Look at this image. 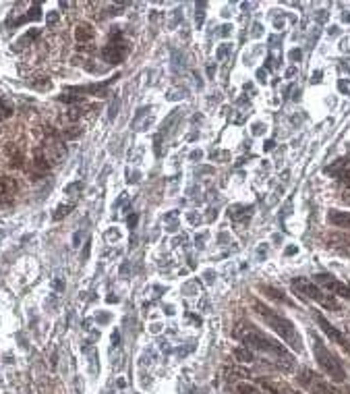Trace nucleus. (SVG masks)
<instances>
[{
	"label": "nucleus",
	"mask_w": 350,
	"mask_h": 394,
	"mask_svg": "<svg viewBox=\"0 0 350 394\" xmlns=\"http://www.w3.org/2000/svg\"><path fill=\"white\" fill-rule=\"evenodd\" d=\"M241 328L243 330H236V336L241 338L249 349L265 353V355L276 359V363H280V365H284V367H292L294 365L292 353H290L284 345H280L276 338H272L269 334H265V332L257 330L253 326H241Z\"/></svg>",
	"instance_id": "1"
},
{
	"label": "nucleus",
	"mask_w": 350,
	"mask_h": 394,
	"mask_svg": "<svg viewBox=\"0 0 350 394\" xmlns=\"http://www.w3.org/2000/svg\"><path fill=\"white\" fill-rule=\"evenodd\" d=\"M255 311H257V316L265 322V326L272 328L290 349H294L296 353H303V338H301V334H298V330L292 322L286 320L284 316H280L278 311L269 309L267 305H263V303H255Z\"/></svg>",
	"instance_id": "2"
},
{
	"label": "nucleus",
	"mask_w": 350,
	"mask_h": 394,
	"mask_svg": "<svg viewBox=\"0 0 350 394\" xmlns=\"http://www.w3.org/2000/svg\"><path fill=\"white\" fill-rule=\"evenodd\" d=\"M313 353H315L317 365L321 367V371L325 373L327 378H332L334 382H344L346 371L342 367V363H340V359L317 336H313Z\"/></svg>",
	"instance_id": "3"
},
{
	"label": "nucleus",
	"mask_w": 350,
	"mask_h": 394,
	"mask_svg": "<svg viewBox=\"0 0 350 394\" xmlns=\"http://www.w3.org/2000/svg\"><path fill=\"white\" fill-rule=\"evenodd\" d=\"M292 288H294V292H296L298 297L317 301L319 305L325 307V309H332V311H338V309H340L338 301H336L332 295H325V292L319 288L315 282L307 280V278H292Z\"/></svg>",
	"instance_id": "4"
},
{
	"label": "nucleus",
	"mask_w": 350,
	"mask_h": 394,
	"mask_svg": "<svg viewBox=\"0 0 350 394\" xmlns=\"http://www.w3.org/2000/svg\"><path fill=\"white\" fill-rule=\"evenodd\" d=\"M298 382H301L311 394H338L323 378H319L311 369H301V373H298Z\"/></svg>",
	"instance_id": "5"
},
{
	"label": "nucleus",
	"mask_w": 350,
	"mask_h": 394,
	"mask_svg": "<svg viewBox=\"0 0 350 394\" xmlns=\"http://www.w3.org/2000/svg\"><path fill=\"white\" fill-rule=\"evenodd\" d=\"M313 278H315V285H321L325 290L334 292V295L344 297V299H350V288H348V285L336 280L332 274H317V276H313Z\"/></svg>",
	"instance_id": "6"
},
{
	"label": "nucleus",
	"mask_w": 350,
	"mask_h": 394,
	"mask_svg": "<svg viewBox=\"0 0 350 394\" xmlns=\"http://www.w3.org/2000/svg\"><path fill=\"white\" fill-rule=\"evenodd\" d=\"M315 320H317V324L321 326V330H323L325 334L329 336V340H334L338 347H342V349H344V353H350V340H348V338L342 334V332H340L338 328H334L332 324H329V322H327V320L321 316V313H317V316H315Z\"/></svg>",
	"instance_id": "7"
},
{
	"label": "nucleus",
	"mask_w": 350,
	"mask_h": 394,
	"mask_svg": "<svg viewBox=\"0 0 350 394\" xmlns=\"http://www.w3.org/2000/svg\"><path fill=\"white\" fill-rule=\"evenodd\" d=\"M125 54H127V46L121 42V34H116L112 42H110V44H108V46L102 50V56H104V60H106V63H112V65L123 63Z\"/></svg>",
	"instance_id": "8"
},
{
	"label": "nucleus",
	"mask_w": 350,
	"mask_h": 394,
	"mask_svg": "<svg viewBox=\"0 0 350 394\" xmlns=\"http://www.w3.org/2000/svg\"><path fill=\"white\" fill-rule=\"evenodd\" d=\"M17 195V183L8 177H0V206L11 204Z\"/></svg>",
	"instance_id": "9"
},
{
	"label": "nucleus",
	"mask_w": 350,
	"mask_h": 394,
	"mask_svg": "<svg viewBox=\"0 0 350 394\" xmlns=\"http://www.w3.org/2000/svg\"><path fill=\"white\" fill-rule=\"evenodd\" d=\"M261 388H265L267 392H272V394H303V392H298L296 388H292L286 382H267V380H263Z\"/></svg>",
	"instance_id": "10"
},
{
	"label": "nucleus",
	"mask_w": 350,
	"mask_h": 394,
	"mask_svg": "<svg viewBox=\"0 0 350 394\" xmlns=\"http://www.w3.org/2000/svg\"><path fill=\"white\" fill-rule=\"evenodd\" d=\"M329 222L338 228H348L350 230V212H338L332 210L329 212Z\"/></svg>",
	"instance_id": "11"
},
{
	"label": "nucleus",
	"mask_w": 350,
	"mask_h": 394,
	"mask_svg": "<svg viewBox=\"0 0 350 394\" xmlns=\"http://www.w3.org/2000/svg\"><path fill=\"white\" fill-rule=\"evenodd\" d=\"M50 170V162H48V158L42 154V151H35V156H33V175L35 177H39V175H44V173H48Z\"/></svg>",
	"instance_id": "12"
},
{
	"label": "nucleus",
	"mask_w": 350,
	"mask_h": 394,
	"mask_svg": "<svg viewBox=\"0 0 350 394\" xmlns=\"http://www.w3.org/2000/svg\"><path fill=\"white\" fill-rule=\"evenodd\" d=\"M94 37V27L89 23H79L75 27V39L77 42H89Z\"/></svg>",
	"instance_id": "13"
},
{
	"label": "nucleus",
	"mask_w": 350,
	"mask_h": 394,
	"mask_svg": "<svg viewBox=\"0 0 350 394\" xmlns=\"http://www.w3.org/2000/svg\"><path fill=\"white\" fill-rule=\"evenodd\" d=\"M11 114H13V104L8 100H0V120L11 118Z\"/></svg>",
	"instance_id": "14"
},
{
	"label": "nucleus",
	"mask_w": 350,
	"mask_h": 394,
	"mask_svg": "<svg viewBox=\"0 0 350 394\" xmlns=\"http://www.w3.org/2000/svg\"><path fill=\"white\" fill-rule=\"evenodd\" d=\"M234 357H236L238 361H243V363H251V361H255L253 353L249 351V349H236V351H234Z\"/></svg>",
	"instance_id": "15"
},
{
	"label": "nucleus",
	"mask_w": 350,
	"mask_h": 394,
	"mask_svg": "<svg viewBox=\"0 0 350 394\" xmlns=\"http://www.w3.org/2000/svg\"><path fill=\"white\" fill-rule=\"evenodd\" d=\"M261 290H263V292H269V297H274V299H278V301H282V303H288V305H292V301H288V299L282 295V292L276 290V288H272V287H263Z\"/></svg>",
	"instance_id": "16"
},
{
	"label": "nucleus",
	"mask_w": 350,
	"mask_h": 394,
	"mask_svg": "<svg viewBox=\"0 0 350 394\" xmlns=\"http://www.w3.org/2000/svg\"><path fill=\"white\" fill-rule=\"evenodd\" d=\"M6 151H8V156L13 158V166H17V168L21 166V162H23V156H21V151H19V149H17L15 145H11V147H8Z\"/></svg>",
	"instance_id": "17"
},
{
	"label": "nucleus",
	"mask_w": 350,
	"mask_h": 394,
	"mask_svg": "<svg viewBox=\"0 0 350 394\" xmlns=\"http://www.w3.org/2000/svg\"><path fill=\"white\" fill-rule=\"evenodd\" d=\"M39 36V32H37V29H32V32H29V34H25L21 39H19V42H17V46H23V44H29V42H33V39Z\"/></svg>",
	"instance_id": "18"
},
{
	"label": "nucleus",
	"mask_w": 350,
	"mask_h": 394,
	"mask_svg": "<svg viewBox=\"0 0 350 394\" xmlns=\"http://www.w3.org/2000/svg\"><path fill=\"white\" fill-rule=\"evenodd\" d=\"M68 210H73V206H61L56 210V214H54V218L58 220V218H64L66 214H68Z\"/></svg>",
	"instance_id": "19"
},
{
	"label": "nucleus",
	"mask_w": 350,
	"mask_h": 394,
	"mask_svg": "<svg viewBox=\"0 0 350 394\" xmlns=\"http://www.w3.org/2000/svg\"><path fill=\"white\" fill-rule=\"evenodd\" d=\"M230 50H232V46H230V44H224L222 48L218 50V58H224V56H228V54H230Z\"/></svg>",
	"instance_id": "20"
},
{
	"label": "nucleus",
	"mask_w": 350,
	"mask_h": 394,
	"mask_svg": "<svg viewBox=\"0 0 350 394\" xmlns=\"http://www.w3.org/2000/svg\"><path fill=\"white\" fill-rule=\"evenodd\" d=\"M61 102L73 104V102H81V98H79V96H61Z\"/></svg>",
	"instance_id": "21"
},
{
	"label": "nucleus",
	"mask_w": 350,
	"mask_h": 394,
	"mask_svg": "<svg viewBox=\"0 0 350 394\" xmlns=\"http://www.w3.org/2000/svg\"><path fill=\"white\" fill-rule=\"evenodd\" d=\"M338 87H340V89H342V92L350 94V83H346V81H340V83H338Z\"/></svg>",
	"instance_id": "22"
},
{
	"label": "nucleus",
	"mask_w": 350,
	"mask_h": 394,
	"mask_svg": "<svg viewBox=\"0 0 350 394\" xmlns=\"http://www.w3.org/2000/svg\"><path fill=\"white\" fill-rule=\"evenodd\" d=\"M58 21V13H52V15H48V23L50 25H54Z\"/></svg>",
	"instance_id": "23"
},
{
	"label": "nucleus",
	"mask_w": 350,
	"mask_h": 394,
	"mask_svg": "<svg viewBox=\"0 0 350 394\" xmlns=\"http://www.w3.org/2000/svg\"><path fill=\"white\" fill-rule=\"evenodd\" d=\"M263 131H265V127H263V125H255V127H253V133H255V135H261Z\"/></svg>",
	"instance_id": "24"
},
{
	"label": "nucleus",
	"mask_w": 350,
	"mask_h": 394,
	"mask_svg": "<svg viewBox=\"0 0 350 394\" xmlns=\"http://www.w3.org/2000/svg\"><path fill=\"white\" fill-rule=\"evenodd\" d=\"M135 224H137V216H135V214H133V216H131V218H128V226H131V228H133V226H135Z\"/></svg>",
	"instance_id": "25"
},
{
	"label": "nucleus",
	"mask_w": 350,
	"mask_h": 394,
	"mask_svg": "<svg viewBox=\"0 0 350 394\" xmlns=\"http://www.w3.org/2000/svg\"><path fill=\"white\" fill-rule=\"evenodd\" d=\"M296 251H298L296 247H288V249H286V255H290V253H296Z\"/></svg>",
	"instance_id": "26"
},
{
	"label": "nucleus",
	"mask_w": 350,
	"mask_h": 394,
	"mask_svg": "<svg viewBox=\"0 0 350 394\" xmlns=\"http://www.w3.org/2000/svg\"><path fill=\"white\" fill-rule=\"evenodd\" d=\"M290 58H296V60H298V58H301V52H298V50H294V52L290 54Z\"/></svg>",
	"instance_id": "27"
},
{
	"label": "nucleus",
	"mask_w": 350,
	"mask_h": 394,
	"mask_svg": "<svg viewBox=\"0 0 350 394\" xmlns=\"http://www.w3.org/2000/svg\"><path fill=\"white\" fill-rule=\"evenodd\" d=\"M346 394H350V386H348V388H346Z\"/></svg>",
	"instance_id": "28"
},
{
	"label": "nucleus",
	"mask_w": 350,
	"mask_h": 394,
	"mask_svg": "<svg viewBox=\"0 0 350 394\" xmlns=\"http://www.w3.org/2000/svg\"><path fill=\"white\" fill-rule=\"evenodd\" d=\"M348 332H350V322H348Z\"/></svg>",
	"instance_id": "29"
},
{
	"label": "nucleus",
	"mask_w": 350,
	"mask_h": 394,
	"mask_svg": "<svg viewBox=\"0 0 350 394\" xmlns=\"http://www.w3.org/2000/svg\"><path fill=\"white\" fill-rule=\"evenodd\" d=\"M348 288H350V287H348Z\"/></svg>",
	"instance_id": "30"
}]
</instances>
